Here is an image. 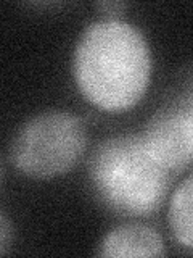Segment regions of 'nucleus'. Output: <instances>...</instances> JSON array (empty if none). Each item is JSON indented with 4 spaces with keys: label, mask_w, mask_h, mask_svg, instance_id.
<instances>
[{
    "label": "nucleus",
    "mask_w": 193,
    "mask_h": 258,
    "mask_svg": "<svg viewBox=\"0 0 193 258\" xmlns=\"http://www.w3.org/2000/svg\"><path fill=\"white\" fill-rule=\"evenodd\" d=\"M72 75L80 94L93 107L110 113L131 110L142 100L150 83L147 40L127 21H93L77 39Z\"/></svg>",
    "instance_id": "1"
},
{
    "label": "nucleus",
    "mask_w": 193,
    "mask_h": 258,
    "mask_svg": "<svg viewBox=\"0 0 193 258\" xmlns=\"http://www.w3.org/2000/svg\"><path fill=\"white\" fill-rule=\"evenodd\" d=\"M88 176L102 204L123 216L155 213L174 177L150 155L140 134L103 141L90 158Z\"/></svg>",
    "instance_id": "2"
},
{
    "label": "nucleus",
    "mask_w": 193,
    "mask_h": 258,
    "mask_svg": "<svg viewBox=\"0 0 193 258\" xmlns=\"http://www.w3.org/2000/svg\"><path fill=\"white\" fill-rule=\"evenodd\" d=\"M85 150V129L74 113L50 110L32 116L16 133L10 160L24 176L48 179L68 173Z\"/></svg>",
    "instance_id": "3"
},
{
    "label": "nucleus",
    "mask_w": 193,
    "mask_h": 258,
    "mask_svg": "<svg viewBox=\"0 0 193 258\" xmlns=\"http://www.w3.org/2000/svg\"><path fill=\"white\" fill-rule=\"evenodd\" d=\"M145 149L167 171L193 165V89L161 107L140 134Z\"/></svg>",
    "instance_id": "4"
},
{
    "label": "nucleus",
    "mask_w": 193,
    "mask_h": 258,
    "mask_svg": "<svg viewBox=\"0 0 193 258\" xmlns=\"http://www.w3.org/2000/svg\"><path fill=\"white\" fill-rule=\"evenodd\" d=\"M96 255L107 258L163 256L164 242L158 231L147 224H121L102 239Z\"/></svg>",
    "instance_id": "5"
},
{
    "label": "nucleus",
    "mask_w": 193,
    "mask_h": 258,
    "mask_svg": "<svg viewBox=\"0 0 193 258\" xmlns=\"http://www.w3.org/2000/svg\"><path fill=\"white\" fill-rule=\"evenodd\" d=\"M167 220L174 240L193 253V173L172 194Z\"/></svg>",
    "instance_id": "6"
},
{
    "label": "nucleus",
    "mask_w": 193,
    "mask_h": 258,
    "mask_svg": "<svg viewBox=\"0 0 193 258\" xmlns=\"http://www.w3.org/2000/svg\"><path fill=\"white\" fill-rule=\"evenodd\" d=\"M10 223H8V218L5 213L0 216V253H7L8 244H10Z\"/></svg>",
    "instance_id": "7"
},
{
    "label": "nucleus",
    "mask_w": 193,
    "mask_h": 258,
    "mask_svg": "<svg viewBox=\"0 0 193 258\" xmlns=\"http://www.w3.org/2000/svg\"><path fill=\"white\" fill-rule=\"evenodd\" d=\"M96 7L105 13L115 15V13H119L121 10H124L126 4H123V2H100V4H96Z\"/></svg>",
    "instance_id": "8"
}]
</instances>
